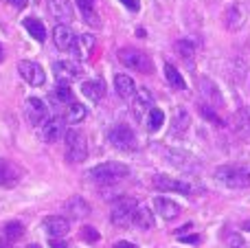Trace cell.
Segmentation results:
<instances>
[{
    "mask_svg": "<svg viewBox=\"0 0 250 248\" xmlns=\"http://www.w3.org/2000/svg\"><path fill=\"white\" fill-rule=\"evenodd\" d=\"M244 20H246V13H244V9L239 7V4H233V7H229V9H226V13H224L226 29H230V31H237L239 26L244 24Z\"/></svg>",
    "mask_w": 250,
    "mask_h": 248,
    "instance_id": "cell-21",
    "label": "cell"
},
{
    "mask_svg": "<svg viewBox=\"0 0 250 248\" xmlns=\"http://www.w3.org/2000/svg\"><path fill=\"white\" fill-rule=\"evenodd\" d=\"M127 174H129V167L125 163H117V161L101 163V165L90 169V178L99 185H114L119 180L127 178Z\"/></svg>",
    "mask_w": 250,
    "mask_h": 248,
    "instance_id": "cell-1",
    "label": "cell"
},
{
    "mask_svg": "<svg viewBox=\"0 0 250 248\" xmlns=\"http://www.w3.org/2000/svg\"><path fill=\"white\" fill-rule=\"evenodd\" d=\"M48 246H51V248H68V244H66V242H62L60 237H53V240L48 242Z\"/></svg>",
    "mask_w": 250,
    "mask_h": 248,
    "instance_id": "cell-38",
    "label": "cell"
},
{
    "mask_svg": "<svg viewBox=\"0 0 250 248\" xmlns=\"http://www.w3.org/2000/svg\"><path fill=\"white\" fill-rule=\"evenodd\" d=\"M189 125H191V119H189V112H187L185 108H173V112H171V134L173 136H180V134H185L187 130H189Z\"/></svg>",
    "mask_w": 250,
    "mask_h": 248,
    "instance_id": "cell-14",
    "label": "cell"
},
{
    "mask_svg": "<svg viewBox=\"0 0 250 248\" xmlns=\"http://www.w3.org/2000/svg\"><path fill=\"white\" fill-rule=\"evenodd\" d=\"M165 123V112L160 108H151L147 114V130L149 132H158Z\"/></svg>",
    "mask_w": 250,
    "mask_h": 248,
    "instance_id": "cell-31",
    "label": "cell"
},
{
    "mask_svg": "<svg viewBox=\"0 0 250 248\" xmlns=\"http://www.w3.org/2000/svg\"><path fill=\"white\" fill-rule=\"evenodd\" d=\"M53 42L60 51H73L75 48V42H77V35L70 31V26L66 24H57L53 29Z\"/></svg>",
    "mask_w": 250,
    "mask_h": 248,
    "instance_id": "cell-10",
    "label": "cell"
},
{
    "mask_svg": "<svg viewBox=\"0 0 250 248\" xmlns=\"http://www.w3.org/2000/svg\"><path fill=\"white\" fill-rule=\"evenodd\" d=\"M18 180H20V171L9 161L0 158V187H13Z\"/></svg>",
    "mask_w": 250,
    "mask_h": 248,
    "instance_id": "cell-19",
    "label": "cell"
},
{
    "mask_svg": "<svg viewBox=\"0 0 250 248\" xmlns=\"http://www.w3.org/2000/svg\"><path fill=\"white\" fill-rule=\"evenodd\" d=\"M233 127L242 136H250V108H239L233 117Z\"/></svg>",
    "mask_w": 250,
    "mask_h": 248,
    "instance_id": "cell-24",
    "label": "cell"
},
{
    "mask_svg": "<svg viewBox=\"0 0 250 248\" xmlns=\"http://www.w3.org/2000/svg\"><path fill=\"white\" fill-rule=\"evenodd\" d=\"M26 117H29L31 125H44V121H46V117H48L46 103H44L42 99H38V97L26 99Z\"/></svg>",
    "mask_w": 250,
    "mask_h": 248,
    "instance_id": "cell-9",
    "label": "cell"
},
{
    "mask_svg": "<svg viewBox=\"0 0 250 248\" xmlns=\"http://www.w3.org/2000/svg\"><path fill=\"white\" fill-rule=\"evenodd\" d=\"M114 248H136L132 244V242H125V240H121V242H117V244H114Z\"/></svg>",
    "mask_w": 250,
    "mask_h": 248,
    "instance_id": "cell-41",
    "label": "cell"
},
{
    "mask_svg": "<svg viewBox=\"0 0 250 248\" xmlns=\"http://www.w3.org/2000/svg\"><path fill=\"white\" fill-rule=\"evenodd\" d=\"M0 60H2V46H0Z\"/></svg>",
    "mask_w": 250,
    "mask_h": 248,
    "instance_id": "cell-47",
    "label": "cell"
},
{
    "mask_svg": "<svg viewBox=\"0 0 250 248\" xmlns=\"http://www.w3.org/2000/svg\"><path fill=\"white\" fill-rule=\"evenodd\" d=\"M22 24H24V29L29 31L33 40H38V42H44V40H46V26H44L38 18H26Z\"/></svg>",
    "mask_w": 250,
    "mask_h": 248,
    "instance_id": "cell-25",
    "label": "cell"
},
{
    "mask_svg": "<svg viewBox=\"0 0 250 248\" xmlns=\"http://www.w3.org/2000/svg\"><path fill=\"white\" fill-rule=\"evenodd\" d=\"M121 2L127 9H132V11H138V7H141V2H138V0H121Z\"/></svg>",
    "mask_w": 250,
    "mask_h": 248,
    "instance_id": "cell-39",
    "label": "cell"
},
{
    "mask_svg": "<svg viewBox=\"0 0 250 248\" xmlns=\"http://www.w3.org/2000/svg\"><path fill=\"white\" fill-rule=\"evenodd\" d=\"M66 139V158L70 163H83L88 156V143L86 136L79 130H66L64 134Z\"/></svg>",
    "mask_w": 250,
    "mask_h": 248,
    "instance_id": "cell-3",
    "label": "cell"
},
{
    "mask_svg": "<svg viewBox=\"0 0 250 248\" xmlns=\"http://www.w3.org/2000/svg\"><path fill=\"white\" fill-rule=\"evenodd\" d=\"M239 169H242L244 174H246L248 178H250V163H242V165H239Z\"/></svg>",
    "mask_w": 250,
    "mask_h": 248,
    "instance_id": "cell-43",
    "label": "cell"
},
{
    "mask_svg": "<svg viewBox=\"0 0 250 248\" xmlns=\"http://www.w3.org/2000/svg\"><path fill=\"white\" fill-rule=\"evenodd\" d=\"M82 92H83V97H88L90 101H101L105 97L104 79H90V82H83L82 83Z\"/></svg>",
    "mask_w": 250,
    "mask_h": 248,
    "instance_id": "cell-18",
    "label": "cell"
},
{
    "mask_svg": "<svg viewBox=\"0 0 250 248\" xmlns=\"http://www.w3.org/2000/svg\"><path fill=\"white\" fill-rule=\"evenodd\" d=\"M114 90H117L119 97H123V99H129V97L136 95V83H134V79L129 77V75H117L114 77Z\"/></svg>",
    "mask_w": 250,
    "mask_h": 248,
    "instance_id": "cell-17",
    "label": "cell"
},
{
    "mask_svg": "<svg viewBox=\"0 0 250 248\" xmlns=\"http://www.w3.org/2000/svg\"><path fill=\"white\" fill-rule=\"evenodd\" d=\"M53 95H55L57 101H62V103H73V90H70L68 82H60L55 86V90H53Z\"/></svg>",
    "mask_w": 250,
    "mask_h": 248,
    "instance_id": "cell-32",
    "label": "cell"
},
{
    "mask_svg": "<svg viewBox=\"0 0 250 248\" xmlns=\"http://www.w3.org/2000/svg\"><path fill=\"white\" fill-rule=\"evenodd\" d=\"M215 180L226 189H244L250 185V178L239 169V165H226L215 171Z\"/></svg>",
    "mask_w": 250,
    "mask_h": 248,
    "instance_id": "cell-4",
    "label": "cell"
},
{
    "mask_svg": "<svg viewBox=\"0 0 250 248\" xmlns=\"http://www.w3.org/2000/svg\"><path fill=\"white\" fill-rule=\"evenodd\" d=\"M22 235H24V224H22V222L11 220V222L4 224V237H7L9 242H18Z\"/></svg>",
    "mask_w": 250,
    "mask_h": 248,
    "instance_id": "cell-30",
    "label": "cell"
},
{
    "mask_svg": "<svg viewBox=\"0 0 250 248\" xmlns=\"http://www.w3.org/2000/svg\"><path fill=\"white\" fill-rule=\"evenodd\" d=\"M95 38L92 35H88V33H83V35H79L77 38V42H75V48H73V53L79 57V60H88L90 57V53H92V48H95Z\"/></svg>",
    "mask_w": 250,
    "mask_h": 248,
    "instance_id": "cell-23",
    "label": "cell"
},
{
    "mask_svg": "<svg viewBox=\"0 0 250 248\" xmlns=\"http://www.w3.org/2000/svg\"><path fill=\"white\" fill-rule=\"evenodd\" d=\"M55 75L60 77V82H68L73 77H79V68L73 62H55Z\"/></svg>",
    "mask_w": 250,
    "mask_h": 248,
    "instance_id": "cell-26",
    "label": "cell"
},
{
    "mask_svg": "<svg viewBox=\"0 0 250 248\" xmlns=\"http://www.w3.org/2000/svg\"><path fill=\"white\" fill-rule=\"evenodd\" d=\"M154 209L158 211V215L163 220H176L178 215H180V205L173 200H169V198H154Z\"/></svg>",
    "mask_w": 250,
    "mask_h": 248,
    "instance_id": "cell-12",
    "label": "cell"
},
{
    "mask_svg": "<svg viewBox=\"0 0 250 248\" xmlns=\"http://www.w3.org/2000/svg\"><path fill=\"white\" fill-rule=\"evenodd\" d=\"M200 86H202V95L207 97V101L213 105V108H215V105H222V103H224V101H222L220 90L215 88V83H213V82H208V79H202V83H200Z\"/></svg>",
    "mask_w": 250,
    "mask_h": 248,
    "instance_id": "cell-27",
    "label": "cell"
},
{
    "mask_svg": "<svg viewBox=\"0 0 250 248\" xmlns=\"http://www.w3.org/2000/svg\"><path fill=\"white\" fill-rule=\"evenodd\" d=\"M18 70H20L22 79H24L26 83H31V86H44V82H46V73H44V68L38 62L22 60L20 64H18Z\"/></svg>",
    "mask_w": 250,
    "mask_h": 248,
    "instance_id": "cell-8",
    "label": "cell"
},
{
    "mask_svg": "<svg viewBox=\"0 0 250 248\" xmlns=\"http://www.w3.org/2000/svg\"><path fill=\"white\" fill-rule=\"evenodd\" d=\"M48 11L53 18H57L60 22H70L73 20V7L68 0H48Z\"/></svg>",
    "mask_w": 250,
    "mask_h": 248,
    "instance_id": "cell-16",
    "label": "cell"
},
{
    "mask_svg": "<svg viewBox=\"0 0 250 248\" xmlns=\"http://www.w3.org/2000/svg\"><path fill=\"white\" fill-rule=\"evenodd\" d=\"M24 248H42L40 244H29V246H24Z\"/></svg>",
    "mask_w": 250,
    "mask_h": 248,
    "instance_id": "cell-44",
    "label": "cell"
},
{
    "mask_svg": "<svg viewBox=\"0 0 250 248\" xmlns=\"http://www.w3.org/2000/svg\"><path fill=\"white\" fill-rule=\"evenodd\" d=\"M176 53L182 57V60H193V55H195V46H193V42H189V40H178L176 42Z\"/></svg>",
    "mask_w": 250,
    "mask_h": 248,
    "instance_id": "cell-33",
    "label": "cell"
},
{
    "mask_svg": "<svg viewBox=\"0 0 250 248\" xmlns=\"http://www.w3.org/2000/svg\"><path fill=\"white\" fill-rule=\"evenodd\" d=\"M134 112H136V117H143L145 112H149L151 108H154V95H151L147 88H138L136 95H134Z\"/></svg>",
    "mask_w": 250,
    "mask_h": 248,
    "instance_id": "cell-15",
    "label": "cell"
},
{
    "mask_svg": "<svg viewBox=\"0 0 250 248\" xmlns=\"http://www.w3.org/2000/svg\"><path fill=\"white\" fill-rule=\"evenodd\" d=\"M64 209L70 213V218L75 220H83L86 215H90V205H88L83 198H70L64 205Z\"/></svg>",
    "mask_w": 250,
    "mask_h": 248,
    "instance_id": "cell-20",
    "label": "cell"
},
{
    "mask_svg": "<svg viewBox=\"0 0 250 248\" xmlns=\"http://www.w3.org/2000/svg\"><path fill=\"white\" fill-rule=\"evenodd\" d=\"M64 134H66V130H64V121H62V119H46V121H44V125H42L44 143H55V141H60Z\"/></svg>",
    "mask_w": 250,
    "mask_h": 248,
    "instance_id": "cell-11",
    "label": "cell"
},
{
    "mask_svg": "<svg viewBox=\"0 0 250 248\" xmlns=\"http://www.w3.org/2000/svg\"><path fill=\"white\" fill-rule=\"evenodd\" d=\"M4 244H9V242H2V240H0V248H7Z\"/></svg>",
    "mask_w": 250,
    "mask_h": 248,
    "instance_id": "cell-45",
    "label": "cell"
},
{
    "mask_svg": "<svg viewBox=\"0 0 250 248\" xmlns=\"http://www.w3.org/2000/svg\"><path fill=\"white\" fill-rule=\"evenodd\" d=\"M165 77H167V82L171 83V88H176V90H185L187 88V83H185V79H182V75H180V70L176 68L173 64H165Z\"/></svg>",
    "mask_w": 250,
    "mask_h": 248,
    "instance_id": "cell-28",
    "label": "cell"
},
{
    "mask_svg": "<svg viewBox=\"0 0 250 248\" xmlns=\"http://www.w3.org/2000/svg\"><path fill=\"white\" fill-rule=\"evenodd\" d=\"M244 228H246V231H250V222H246V224H244Z\"/></svg>",
    "mask_w": 250,
    "mask_h": 248,
    "instance_id": "cell-46",
    "label": "cell"
},
{
    "mask_svg": "<svg viewBox=\"0 0 250 248\" xmlns=\"http://www.w3.org/2000/svg\"><path fill=\"white\" fill-rule=\"evenodd\" d=\"M88 110L83 108L82 103H70L68 110H66V123H70V125H77V123H82L83 119H86Z\"/></svg>",
    "mask_w": 250,
    "mask_h": 248,
    "instance_id": "cell-29",
    "label": "cell"
},
{
    "mask_svg": "<svg viewBox=\"0 0 250 248\" xmlns=\"http://www.w3.org/2000/svg\"><path fill=\"white\" fill-rule=\"evenodd\" d=\"M180 242H187V244H200V235H189V237H182Z\"/></svg>",
    "mask_w": 250,
    "mask_h": 248,
    "instance_id": "cell-40",
    "label": "cell"
},
{
    "mask_svg": "<svg viewBox=\"0 0 250 248\" xmlns=\"http://www.w3.org/2000/svg\"><path fill=\"white\" fill-rule=\"evenodd\" d=\"M151 183H154V187L158 189V191L182 193V196H189V193L193 191L189 183H182V180H178V178H171V176H167V174H156Z\"/></svg>",
    "mask_w": 250,
    "mask_h": 248,
    "instance_id": "cell-7",
    "label": "cell"
},
{
    "mask_svg": "<svg viewBox=\"0 0 250 248\" xmlns=\"http://www.w3.org/2000/svg\"><path fill=\"white\" fill-rule=\"evenodd\" d=\"M136 202L134 200H121L112 207V213H110V220H112L114 227H129L134 220V213H136Z\"/></svg>",
    "mask_w": 250,
    "mask_h": 248,
    "instance_id": "cell-6",
    "label": "cell"
},
{
    "mask_svg": "<svg viewBox=\"0 0 250 248\" xmlns=\"http://www.w3.org/2000/svg\"><path fill=\"white\" fill-rule=\"evenodd\" d=\"M119 60H121L123 66H127V68H132V70H138V73H143V75H149L151 70H154V62L149 60V55L138 51V48H129V46L121 48V51H119Z\"/></svg>",
    "mask_w": 250,
    "mask_h": 248,
    "instance_id": "cell-2",
    "label": "cell"
},
{
    "mask_svg": "<svg viewBox=\"0 0 250 248\" xmlns=\"http://www.w3.org/2000/svg\"><path fill=\"white\" fill-rule=\"evenodd\" d=\"M229 248H248V244L244 242L242 235H237V233H235V235L229 237Z\"/></svg>",
    "mask_w": 250,
    "mask_h": 248,
    "instance_id": "cell-37",
    "label": "cell"
},
{
    "mask_svg": "<svg viewBox=\"0 0 250 248\" xmlns=\"http://www.w3.org/2000/svg\"><path fill=\"white\" fill-rule=\"evenodd\" d=\"M7 2H9V4H13L16 9H22V7L26 4V0H7Z\"/></svg>",
    "mask_w": 250,
    "mask_h": 248,
    "instance_id": "cell-42",
    "label": "cell"
},
{
    "mask_svg": "<svg viewBox=\"0 0 250 248\" xmlns=\"http://www.w3.org/2000/svg\"><path fill=\"white\" fill-rule=\"evenodd\" d=\"M108 139H110V143H112L114 147L123 149V152H129V149L136 147V134H134V130L129 125H125V123L114 125L112 130H110Z\"/></svg>",
    "mask_w": 250,
    "mask_h": 248,
    "instance_id": "cell-5",
    "label": "cell"
},
{
    "mask_svg": "<svg viewBox=\"0 0 250 248\" xmlns=\"http://www.w3.org/2000/svg\"><path fill=\"white\" fill-rule=\"evenodd\" d=\"M132 224H134V227H138V228H143V231H147V228L154 227V213H151L149 207L138 205L136 207V213H134Z\"/></svg>",
    "mask_w": 250,
    "mask_h": 248,
    "instance_id": "cell-22",
    "label": "cell"
},
{
    "mask_svg": "<svg viewBox=\"0 0 250 248\" xmlns=\"http://www.w3.org/2000/svg\"><path fill=\"white\" fill-rule=\"evenodd\" d=\"M200 112H202V117H207L211 123H215V125H222V119L217 117L215 112H213V108H211L208 103H202V105H200Z\"/></svg>",
    "mask_w": 250,
    "mask_h": 248,
    "instance_id": "cell-36",
    "label": "cell"
},
{
    "mask_svg": "<svg viewBox=\"0 0 250 248\" xmlns=\"http://www.w3.org/2000/svg\"><path fill=\"white\" fill-rule=\"evenodd\" d=\"M77 7L82 9L83 18H86L90 24H99V22H97V16H95V0H77Z\"/></svg>",
    "mask_w": 250,
    "mask_h": 248,
    "instance_id": "cell-34",
    "label": "cell"
},
{
    "mask_svg": "<svg viewBox=\"0 0 250 248\" xmlns=\"http://www.w3.org/2000/svg\"><path fill=\"white\" fill-rule=\"evenodd\" d=\"M44 228H46V233L51 237H62L70 231V222L66 218H62V215H48L44 220Z\"/></svg>",
    "mask_w": 250,
    "mask_h": 248,
    "instance_id": "cell-13",
    "label": "cell"
},
{
    "mask_svg": "<svg viewBox=\"0 0 250 248\" xmlns=\"http://www.w3.org/2000/svg\"><path fill=\"white\" fill-rule=\"evenodd\" d=\"M99 231H97L95 227H90V224H83L82 227V240L86 242V244H97L99 242Z\"/></svg>",
    "mask_w": 250,
    "mask_h": 248,
    "instance_id": "cell-35",
    "label": "cell"
}]
</instances>
